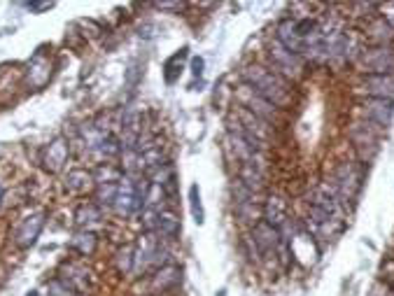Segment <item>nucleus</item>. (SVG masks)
<instances>
[{"mask_svg": "<svg viewBox=\"0 0 394 296\" xmlns=\"http://www.w3.org/2000/svg\"><path fill=\"white\" fill-rule=\"evenodd\" d=\"M241 77L245 79V84H248L252 91H257L270 106H275L278 110L292 106L294 101L292 82H287L285 77H280L278 72L270 70V68H264L259 63L245 66Z\"/></svg>", "mask_w": 394, "mask_h": 296, "instance_id": "nucleus-1", "label": "nucleus"}, {"mask_svg": "<svg viewBox=\"0 0 394 296\" xmlns=\"http://www.w3.org/2000/svg\"><path fill=\"white\" fill-rule=\"evenodd\" d=\"M362 182H364V168L353 161H343L338 164L334 177H331V191L336 194L338 201L348 203L357 199Z\"/></svg>", "mask_w": 394, "mask_h": 296, "instance_id": "nucleus-2", "label": "nucleus"}, {"mask_svg": "<svg viewBox=\"0 0 394 296\" xmlns=\"http://www.w3.org/2000/svg\"><path fill=\"white\" fill-rule=\"evenodd\" d=\"M359 68L364 75H394V49L390 45L364 47L359 52Z\"/></svg>", "mask_w": 394, "mask_h": 296, "instance_id": "nucleus-3", "label": "nucleus"}, {"mask_svg": "<svg viewBox=\"0 0 394 296\" xmlns=\"http://www.w3.org/2000/svg\"><path fill=\"white\" fill-rule=\"evenodd\" d=\"M268 59H270V70H275L287 82L299 79L301 72H304V59L299 54H292L289 49H285L278 40H273L268 45Z\"/></svg>", "mask_w": 394, "mask_h": 296, "instance_id": "nucleus-4", "label": "nucleus"}, {"mask_svg": "<svg viewBox=\"0 0 394 296\" xmlns=\"http://www.w3.org/2000/svg\"><path fill=\"white\" fill-rule=\"evenodd\" d=\"M380 131H383V128L368 124V121H357V124H353V128H350V140H353V145L357 147V152H359L362 164H368L375 157L378 143H380L378 140Z\"/></svg>", "mask_w": 394, "mask_h": 296, "instance_id": "nucleus-5", "label": "nucleus"}, {"mask_svg": "<svg viewBox=\"0 0 394 296\" xmlns=\"http://www.w3.org/2000/svg\"><path fill=\"white\" fill-rule=\"evenodd\" d=\"M231 126H236L238 131H243L245 135H250V138H255L257 143H262L266 147L270 140H273V124H268V121L259 119V117H255L252 112H248L245 108H238L236 110V124L231 121Z\"/></svg>", "mask_w": 394, "mask_h": 296, "instance_id": "nucleus-6", "label": "nucleus"}, {"mask_svg": "<svg viewBox=\"0 0 394 296\" xmlns=\"http://www.w3.org/2000/svg\"><path fill=\"white\" fill-rule=\"evenodd\" d=\"M359 112L368 124L385 128L392 124L394 101H385V98H364V101H359Z\"/></svg>", "mask_w": 394, "mask_h": 296, "instance_id": "nucleus-7", "label": "nucleus"}, {"mask_svg": "<svg viewBox=\"0 0 394 296\" xmlns=\"http://www.w3.org/2000/svg\"><path fill=\"white\" fill-rule=\"evenodd\" d=\"M357 89L366 94V98L394 101V75H364Z\"/></svg>", "mask_w": 394, "mask_h": 296, "instance_id": "nucleus-8", "label": "nucleus"}, {"mask_svg": "<svg viewBox=\"0 0 394 296\" xmlns=\"http://www.w3.org/2000/svg\"><path fill=\"white\" fill-rule=\"evenodd\" d=\"M241 108H245L255 117H259V119L268 121V124H275V121H278V108L270 106L268 101H264V98L257 94V91H252L248 84H245V96H243Z\"/></svg>", "mask_w": 394, "mask_h": 296, "instance_id": "nucleus-9", "label": "nucleus"}, {"mask_svg": "<svg viewBox=\"0 0 394 296\" xmlns=\"http://www.w3.org/2000/svg\"><path fill=\"white\" fill-rule=\"evenodd\" d=\"M264 210V221H268L270 226H275L282 233V226L289 221V213H287V201L282 196H270V199L262 206Z\"/></svg>", "mask_w": 394, "mask_h": 296, "instance_id": "nucleus-10", "label": "nucleus"}, {"mask_svg": "<svg viewBox=\"0 0 394 296\" xmlns=\"http://www.w3.org/2000/svg\"><path fill=\"white\" fill-rule=\"evenodd\" d=\"M280 42L282 47L289 49L292 54H299L301 59H304V49H306V42L304 38L297 33V26H294V19H285L280 21L278 26V38H275Z\"/></svg>", "mask_w": 394, "mask_h": 296, "instance_id": "nucleus-11", "label": "nucleus"}, {"mask_svg": "<svg viewBox=\"0 0 394 296\" xmlns=\"http://www.w3.org/2000/svg\"><path fill=\"white\" fill-rule=\"evenodd\" d=\"M42 226H45V215L42 213L23 219V224L19 226V231H17V245H19V248H28V245H33L40 236Z\"/></svg>", "mask_w": 394, "mask_h": 296, "instance_id": "nucleus-12", "label": "nucleus"}, {"mask_svg": "<svg viewBox=\"0 0 394 296\" xmlns=\"http://www.w3.org/2000/svg\"><path fill=\"white\" fill-rule=\"evenodd\" d=\"M238 180H241L248 189L255 191V194H262V191L266 189V175H264L262 168H255V166H241Z\"/></svg>", "mask_w": 394, "mask_h": 296, "instance_id": "nucleus-13", "label": "nucleus"}, {"mask_svg": "<svg viewBox=\"0 0 394 296\" xmlns=\"http://www.w3.org/2000/svg\"><path fill=\"white\" fill-rule=\"evenodd\" d=\"M68 159V145L61 138L54 140L45 150V168L47 170H59Z\"/></svg>", "mask_w": 394, "mask_h": 296, "instance_id": "nucleus-14", "label": "nucleus"}, {"mask_svg": "<svg viewBox=\"0 0 394 296\" xmlns=\"http://www.w3.org/2000/svg\"><path fill=\"white\" fill-rule=\"evenodd\" d=\"M368 38H371L375 45H390L394 40V30L390 28V23L380 17V19L368 23Z\"/></svg>", "mask_w": 394, "mask_h": 296, "instance_id": "nucleus-15", "label": "nucleus"}, {"mask_svg": "<svg viewBox=\"0 0 394 296\" xmlns=\"http://www.w3.org/2000/svg\"><path fill=\"white\" fill-rule=\"evenodd\" d=\"M177 282H180V268L177 266H166L157 273V277H154V289H161V292H166V289L175 287Z\"/></svg>", "mask_w": 394, "mask_h": 296, "instance_id": "nucleus-16", "label": "nucleus"}, {"mask_svg": "<svg viewBox=\"0 0 394 296\" xmlns=\"http://www.w3.org/2000/svg\"><path fill=\"white\" fill-rule=\"evenodd\" d=\"M72 248L79 250L82 255H91L96 250V236L94 233H79V236L72 238Z\"/></svg>", "mask_w": 394, "mask_h": 296, "instance_id": "nucleus-17", "label": "nucleus"}, {"mask_svg": "<svg viewBox=\"0 0 394 296\" xmlns=\"http://www.w3.org/2000/svg\"><path fill=\"white\" fill-rule=\"evenodd\" d=\"M91 177L87 175V172H82V170H75V172H70V175H68V189H72V191H82L84 187H87V184L84 182H89Z\"/></svg>", "mask_w": 394, "mask_h": 296, "instance_id": "nucleus-18", "label": "nucleus"}, {"mask_svg": "<svg viewBox=\"0 0 394 296\" xmlns=\"http://www.w3.org/2000/svg\"><path fill=\"white\" fill-rule=\"evenodd\" d=\"M101 219V210L96 206H82L77 210V221L79 224H87V221H96Z\"/></svg>", "mask_w": 394, "mask_h": 296, "instance_id": "nucleus-19", "label": "nucleus"}, {"mask_svg": "<svg viewBox=\"0 0 394 296\" xmlns=\"http://www.w3.org/2000/svg\"><path fill=\"white\" fill-rule=\"evenodd\" d=\"M189 196H192V213H194V219L196 224H203V206H201V191L199 187H192V191H189Z\"/></svg>", "mask_w": 394, "mask_h": 296, "instance_id": "nucleus-20", "label": "nucleus"}, {"mask_svg": "<svg viewBox=\"0 0 394 296\" xmlns=\"http://www.w3.org/2000/svg\"><path fill=\"white\" fill-rule=\"evenodd\" d=\"M117 262H119V270H121V273H128V270H131V266H133V248L121 250V252H119V259H117Z\"/></svg>", "mask_w": 394, "mask_h": 296, "instance_id": "nucleus-21", "label": "nucleus"}, {"mask_svg": "<svg viewBox=\"0 0 394 296\" xmlns=\"http://www.w3.org/2000/svg\"><path fill=\"white\" fill-rule=\"evenodd\" d=\"M159 10H184L182 3H159L157 5Z\"/></svg>", "mask_w": 394, "mask_h": 296, "instance_id": "nucleus-22", "label": "nucleus"}, {"mask_svg": "<svg viewBox=\"0 0 394 296\" xmlns=\"http://www.w3.org/2000/svg\"><path fill=\"white\" fill-rule=\"evenodd\" d=\"M383 19L390 23V28L394 30V5H390V8H387V14L383 17Z\"/></svg>", "mask_w": 394, "mask_h": 296, "instance_id": "nucleus-23", "label": "nucleus"}, {"mask_svg": "<svg viewBox=\"0 0 394 296\" xmlns=\"http://www.w3.org/2000/svg\"><path fill=\"white\" fill-rule=\"evenodd\" d=\"M203 72V59H194V75H201Z\"/></svg>", "mask_w": 394, "mask_h": 296, "instance_id": "nucleus-24", "label": "nucleus"}, {"mask_svg": "<svg viewBox=\"0 0 394 296\" xmlns=\"http://www.w3.org/2000/svg\"><path fill=\"white\" fill-rule=\"evenodd\" d=\"M28 8H30V10H49L52 5H49V3H30Z\"/></svg>", "mask_w": 394, "mask_h": 296, "instance_id": "nucleus-25", "label": "nucleus"}, {"mask_svg": "<svg viewBox=\"0 0 394 296\" xmlns=\"http://www.w3.org/2000/svg\"><path fill=\"white\" fill-rule=\"evenodd\" d=\"M0 201H3V187H0Z\"/></svg>", "mask_w": 394, "mask_h": 296, "instance_id": "nucleus-26", "label": "nucleus"}, {"mask_svg": "<svg viewBox=\"0 0 394 296\" xmlns=\"http://www.w3.org/2000/svg\"><path fill=\"white\" fill-rule=\"evenodd\" d=\"M28 296H38V292H30V294H28Z\"/></svg>", "mask_w": 394, "mask_h": 296, "instance_id": "nucleus-27", "label": "nucleus"}]
</instances>
